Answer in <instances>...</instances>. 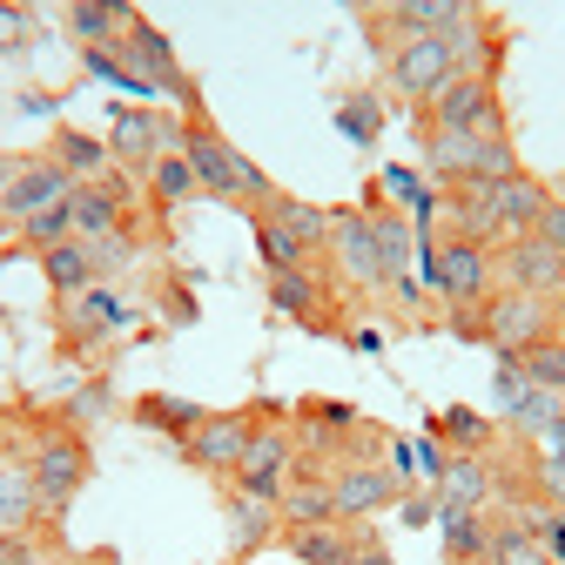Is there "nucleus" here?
Returning a JSON list of instances; mask_svg holds the SVG:
<instances>
[{"mask_svg": "<svg viewBox=\"0 0 565 565\" xmlns=\"http://www.w3.org/2000/svg\"><path fill=\"white\" fill-rule=\"evenodd\" d=\"M121 61H128V75H135V88L141 95H169V102H182V108H195V82L182 75V61H175V47H169V34L162 28H149L135 14V28L121 34V47H115Z\"/></svg>", "mask_w": 565, "mask_h": 565, "instance_id": "f257e3e1", "label": "nucleus"}, {"mask_svg": "<svg viewBox=\"0 0 565 565\" xmlns=\"http://www.w3.org/2000/svg\"><path fill=\"white\" fill-rule=\"evenodd\" d=\"M28 478H34V505H41V519H61L67 505H75V491L88 484V445H82L75 431H47V438L34 445Z\"/></svg>", "mask_w": 565, "mask_h": 565, "instance_id": "f03ea898", "label": "nucleus"}, {"mask_svg": "<svg viewBox=\"0 0 565 565\" xmlns=\"http://www.w3.org/2000/svg\"><path fill=\"white\" fill-rule=\"evenodd\" d=\"M539 337H552V297H525V290H491L484 297V343L499 350V358H519Z\"/></svg>", "mask_w": 565, "mask_h": 565, "instance_id": "7ed1b4c3", "label": "nucleus"}, {"mask_svg": "<svg viewBox=\"0 0 565 565\" xmlns=\"http://www.w3.org/2000/svg\"><path fill=\"white\" fill-rule=\"evenodd\" d=\"M491 276H499V263H491L484 243H465V236H445L438 243V297L451 310H484Z\"/></svg>", "mask_w": 565, "mask_h": 565, "instance_id": "20e7f679", "label": "nucleus"}, {"mask_svg": "<svg viewBox=\"0 0 565 565\" xmlns=\"http://www.w3.org/2000/svg\"><path fill=\"white\" fill-rule=\"evenodd\" d=\"M451 75H458L451 41H397V47H391V88H397L404 102H417V108H431Z\"/></svg>", "mask_w": 565, "mask_h": 565, "instance_id": "39448f33", "label": "nucleus"}, {"mask_svg": "<svg viewBox=\"0 0 565 565\" xmlns=\"http://www.w3.org/2000/svg\"><path fill=\"white\" fill-rule=\"evenodd\" d=\"M175 149H182V162L195 169V189L202 195H216V202H243L236 195V149L209 128L202 115H189L182 128H175Z\"/></svg>", "mask_w": 565, "mask_h": 565, "instance_id": "423d86ee", "label": "nucleus"}, {"mask_svg": "<svg viewBox=\"0 0 565 565\" xmlns=\"http://www.w3.org/2000/svg\"><path fill=\"white\" fill-rule=\"evenodd\" d=\"M290 465H297V445L290 431H256L243 465H236V491L243 499H263V505H282V491H290Z\"/></svg>", "mask_w": 565, "mask_h": 565, "instance_id": "0eeeda50", "label": "nucleus"}, {"mask_svg": "<svg viewBox=\"0 0 565 565\" xmlns=\"http://www.w3.org/2000/svg\"><path fill=\"white\" fill-rule=\"evenodd\" d=\"M330 505H337V519H371V512L397 505V478H391V465H371V458L337 465V478H330Z\"/></svg>", "mask_w": 565, "mask_h": 565, "instance_id": "6e6552de", "label": "nucleus"}, {"mask_svg": "<svg viewBox=\"0 0 565 565\" xmlns=\"http://www.w3.org/2000/svg\"><path fill=\"white\" fill-rule=\"evenodd\" d=\"M330 249H337L343 276L358 282V290H377V282H384V256H377V223H371V209H343V216H330Z\"/></svg>", "mask_w": 565, "mask_h": 565, "instance_id": "1a4fd4ad", "label": "nucleus"}, {"mask_svg": "<svg viewBox=\"0 0 565 565\" xmlns=\"http://www.w3.org/2000/svg\"><path fill=\"white\" fill-rule=\"evenodd\" d=\"M249 438H256V417H243V411H223V417H209V424H202V431H195L182 451H189V465H202V471L236 478V465H243Z\"/></svg>", "mask_w": 565, "mask_h": 565, "instance_id": "9d476101", "label": "nucleus"}, {"mask_svg": "<svg viewBox=\"0 0 565 565\" xmlns=\"http://www.w3.org/2000/svg\"><path fill=\"white\" fill-rule=\"evenodd\" d=\"M499 276H505V290H525V297H558L565 290V256L545 249L539 236H519L499 249Z\"/></svg>", "mask_w": 565, "mask_h": 565, "instance_id": "9b49d317", "label": "nucleus"}, {"mask_svg": "<svg viewBox=\"0 0 565 565\" xmlns=\"http://www.w3.org/2000/svg\"><path fill=\"white\" fill-rule=\"evenodd\" d=\"M377 28H397V41H445L471 21L465 0H391V8L371 14Z\"/></svg>", "mask_w": 565, "mask_h": 565, "instance_id": "f8f14e48", "label": "nucleus"}, {"mask_svg": "<svg viewBox=\"0 0 565 565\" xmlns=\"http://www.w3.org/2000/svg\"><path fill=\"white\" fill-rule=\"evenodd\" d=\"M121 202H128V189H121L115 175H102V182H75V195H67V209H75V243L121 236Z\"/></svg>", "mask_w": 565, "mask_h": 565, "instance_id": "ddd939ff", "label": "nucleus"}, {"mask_svg": "<svg viewBox=\"0 0 565 565\" xmlns=\"http://www.w3.org/2000/svg\"><path fill=\"white\" fill-rule=\"evenodd\" d=\"M75 195V182H67L54 162H28L14 182H8V195H0V216L8 223H28V216H41V209H54V202H67Z\"/></svg>", "mask_w": 565, "mask_h": 565, "instance_id": "4468645a", "label": "nucleus"}, {"mask_svg": "<svg viewBox=\"0 0 565 565\" xmlns=\"http://www.w3.org/2000/svg\"><path fill=\"white\" fill-rule=\"evenodd\" d=\"M545 202H552V189H545L539 175H525V169H519L512 182H499V249L539 230V216H545Z\"/></svg>", "mask_w": 565, "mask_h": 565, "instance_id": "2eb2a0df", "label": "nucleus"}, {"mask_svg": "<svg viewBox=\"0 0 565 565\" xmlns=\"http://www.w3.org/2000/svg\"><path fill=\"white\" fill-rule=\"evenodd\" d=\"M169 135H175L169 121H156V115H135V108H128V115H115V135H108V156H121L128 169H141V175H149V169H156V162L169 156V149H162Z\"/></svg>", "mask_w": 565, "mask_h": 565, "instance_id": "dca6fc26", "label": "nucleus"}, {"mask_svg": "<svg viewBox=\"0 0 565 565\" xmlns=\"http://www.w3.org/2000/svg\"><path fill=\"white\" fill-rule=\"evenodd\" d=\"M67 28L82 34V47H121V34L135 28V8H121V0H75Z\"/></svg>", "mask_w": 565, "mask_h": 565, "instance_id": "f3484780", "label": "nucleus"}, {"mask_svg": "<svg viewBox=\"0 0 565 565\" xmlns=\"http://www.w3.org/2000/svg\"><path fill=\"white\" fill-rule=\"evenodd\" d=\"M54 169L67 182H102L108 175V141L102 135H82V128H61L54 135Z\"/></svg>", "mask_w": 565, "mask_h": 565, "instance_id": "a211bd4d", "label": "nucleus"}, {"mask_svg": "<svg viewBox=\"0 0 565 565\" xmlns=\"http://www.w3.org/2000/svg\"><path fill=\"white\" fill-rule=\"evenodd\" d=\"M128 310L115 303V290H82V297H67V343H95V337H108L115 323H121Z\"/></svg>", "mask_w": 565, "mask_h": 565, "instance_id": "6ab92c4d", "label": "nucleus"}, {"mask_svg": "<svg viewBox=\"0 0 565 565\" xmlns=\"http://www.w3.org/2000/svg\"><path fill=\"white\" fill-rule=\"evenodd\" d=\"M41 269H47V290L67 303V297H82L95 290V263H88V243H54L41 249Z\"/></svg>", "mask_w": 565, "mask_h": 565, "instance_id": "aec40b11", "label": "nucleus"}, {"mask_svg": "<svg viewBox=\"0 0 565 565\" xmlns=\"http://www.w3.org/2000/svg\"><path fill=\"white\" fill-rule=\"evenodd\" d=\"M269 303L282 310V317H297V323H310V330H323L330 317H323V290H317V276L310 269H290V276H269Z\"/></svg>", "mask_w": 565, "mask_h": 565, "instance_id": "412c9836", "label": "nucleus"}, {"mask_svg": "<svg viewBox=\"0 0 565 565\" xmlns=\"http://www.w3.org/2000/svg\"><path fill=\"white\" fill-rule=\"evenodd\" d=\"M438 484H445V491H438V505H471V512H478V505L491 499V465L458 451V458H445Z\"/></svg>", "mask_w": 565, "mask_h": 565, "instance_id": "4be33fe9", "label": "nucleus"}, {"mask_svg": "<svg viewBox=\"0 0 565 565\" xmlns=\"http://www.w3.org/2000/svg\"><path fill=\"white\" fill-rule=\"evenodd\" d=\"M276 505H263V499H230V552H263L269 539H276Z\"/></svg>", "mask_w": 565, "mask_h": 565, "instance_id": "5701e85b", "label": "nucleus"}, {"mask_svg": "<svg viewBox=\"0 0 565 565\" xmlns=\"http://www.w3.org/2000/svg\"><path fill=\"white\" fill-rule=\"evenodd\" d=\"M135 417L149 424V431L182 438V445H189V438L202 431V424H209V411H202V404H189V397H141V404H135Z\"/></svg>", "mask_w": 565, "mask_h": 565, "instance_id": "b1692460", "label": "nucleus"}, {"mask_svg": "<svg viewBox=\"0 0 565 565\" xmlns=\"http://www.w3.org/2000/svg\"><path fill=\"white\" fill-rule=\"evenodd\" d=\"M438 532H445V552L465 565V558H484V539H491V525H484V512H471V505H438Z\"/></svg>", "mask_w": 565, "mask_h": 565, "instance_id": "393cba45", "label": "nucleus"}, {"mask_svg": "<svg viewBox=\"0 0 565 565\" xmlns=\"http://www.w3.org/2000/svg\"><path fill=\"white\" fill-rule=\"evenodd\" d=\"M297 552V565H358V545H350L337 525H303V532H282Z\"/></svg>", "mask_w": 565, "mask_h": 565, "instance_id": "a878e982", "label": "nucleus"}, {"mask_svg": "<svg viewBox=\"0 0 565 565\" xmlns=\"http://www.w3.org/2000/svg\"><path fill=\"white\" fill-rule=\"evenodd\" d=\"M256 256H263V269L269 276H290V269H310V249L282 230L276 216H256Z\"/></svg>", "mask_w": 565, "mask_h": 565, "instance_id": "bb28decb", "label": "nucleus"}, {"mask_svg": "<svg viewBox=\"0 0 565 565\" xmlns=\"http://www.w3.org/2000/svg\"><path fill=\"white\" fill-rule=\"evenodd\" d=\"M484 565H552V558H545L539 532H525L519 519H505V525H491V539H484Z\"/></svg>", "mask_w": 565, "mask_h": 565, "instance_id": "cd10ccee", "label": "nucleus"}, {"mask_svg": "<svg viewBox=\"0 0 565 565\" xmlns=\"http://www.w3.org/2000/svg\"><path fill=\"white\" fill-rule=\"evenodd\" d=\"M519 371H525V384L565 397V337H539V343H525V350H519Z\"/></svg>", "mask_w": 565, "mask_h": 565, "instance_id": "c85d7f7f", "label": "nucleus"}, {"mask_svg": "<svg viewBox=\"0 0 565 565\" xmlns=\"http://www.w3.org/2000/svg\"><path fill=\"white\" fill-rule=\"evenodd\" d=\"M263 216H276V223L290 230L303 249H323V243H330V216H323V209H310V202H297V195H276Z\"/></svg>", "mask_w": 565, "mask_h": 565, "instance_id": "c756f323", "label": "nucleus"}, {"mask_svg": "<svg viewBox=\"0 0 565 565\" xmlns=\"http://www.w3.org/2000/svg\"><path fill=\"white\" fill-rule=\"evenodd\" d=\"M282 525H290V532H303V525H337L330 484H290V491H282Z\"/></svg>", "mask_w": 565, "mask_h": 565, "instance_id": "7c9ffc66", "label": "nucleus"}, {"mask_svg": "<svg viewBox=\"0 0 565 565\" xmlns=\"http://www.w3.org/2000/svg\"><path fill=\"white\" fill-rule=\"evenodd\" d=\"M34 478L28 465H0V532H21V519H34Z\"/></svg>", "mask_w": 565, "mask_h": 565, "instance_id": "2f4dec72", "label": "nucleus"}, {"mask_svg": "<svg viewBox=\"0 0 565 565\" xmlns=\"http://www.w3.org/2000/svg\"><path fill=\"white\" fill-rule=\"evenodd\" d=\"M371 223H377V256H384V282H391V276H404V263H411V223L391 216V209H371Z\"/></svg>", "mask_w": 565, "mask_h": 565, "instance_id": "473e14b6", "label": "nucleus"}, {"mask_svg": "<svg viewBox=\"0 0 565 565\" xmlns=\"http://www.w3.org/2000/svg\"><path fill=\"white\" fill-rule=\"evenodd\" d=\"M149 189H156V202H189V195H202V189H195V169L182 162V149H169V156L149 169Z\"/></svg>", "mask_w": 565, "mask_h": 565, "instance_id": "72a5a7b5", "label": "nucleus"}, {"mask_svg": "<svg viewBox=\"0 0 565 565\" xmlns=\"http://www.w3.org/2000/svg\"><path fill=\"white\" fill-rule=\"evenodd\" d=\"M558 411H565V404H558L552 391H539V384H525V391L512 397V431H525V438H539V431H545V424H552Z\"/></svg>", "mask_w": 565, "mask_h": 565, "instance_id": "f704fd0d", "label": "nucleus"}, {"mask_svg": "<svg viewBox=\"0 0 565 565\" xmlns=\"http://www.w3.org/2000/svg\"><path fill=\"white\" fill-rule=\"evenodd\" d=\"M438 431H445V438H451V445H458L465 458H478V451H484V438H491V424H484L478 411H465V404H451V411L438 417Z\"/></svg>", "mask_w": 565, "mask_h": 565, "instance_id": "c9c22d12", "label": "nucleus"}, {"mask_svg": "<svg viewBox=\"0 0 565 565\" xmlns=\"http://www.w3.org/2000/svg\"><path fill=\"white\" fill-rule=\"evenodd\" d=\"M21 230H28V243H34V249L75 243V209H67V202H54V209H41V216H28Z\"/></svg>", "mask_w": 565, "mask_h": 565, "instance_id": "e433bc0d", "label": "nucleus"}, {"mask_svg": "<svg viewBox=\"0 0 565 565\" xmlns=\"http://www.w3.org/2000/svg\"><path fill=\"white\" fill-rule=\"evenodd\" d=\"M337 128H343L350 141H377V128H384V108H377L371 95H350V102L337 108Z\"/></svg>", "mask_w": 565, "mask_h": 565, "instance_id": "4c0bfd02", "label": "nucleus"}, {"mask_svg": "<svg viewBox=\"0 0 565 565\" xmlns=\"http://www.w3.org/2000/svg\"><path fill=\"white\" fill-rule=\"evenodd\" d=\"M532 478H539V491H545V505L565 512V451H545V458L532 465Z\"/></svg>", "mask_w": 565, "mask_h": 565, "instance_id": "58836bf2", "label": "nucleus"}, {"mask_svg": "<svg viewBox=\"0 0 565 565\" xmlns=\"http://www.w3.org/2000/svg\"><path fill=\"white\" fill-rule=\"evenodd\" d=\"M82 61H88V75H102V82H115V88H135L128 61H121L115 47H82Z\"/></svg>", "mask_w": 565, "mask_h": 565, "instance_id": "ea45409f", "label": "nucleus"}, {"mask_svg": "<svg viewBox=\"0 0 565 565\" xmlns=\"http://www.w3.org/2000/svg\"><path fill=\"white\" fill-rule=\"evenodd\" d=\"M303 424H323V431H350V424H358V411L337 404V397H310V404H303Z\"/></svg>", "mask_w": 565, "mask_h": 565, "instance_id": "a19ab883", "label": "nucleus"}, {"mask_svg": "<svg viewBox=\"0 0 565 565\" xmlns=\"http://www.w3.org/2000/svg\"><path fill=\"white\" fill-rule=\"evenodd\" d=\"M532 236H539L545 249H558V256H565V195H552V202H545V216H539V230H532Z\"/></svg>", "mask_w": 565, "mask_h": 565, "instance_id": "79ce46f5", "label": "nucleus"}, {"mask_svg": "<svg viewBox=\"0 0 565 565\" xmlns=\"http://www.w3.org/2000/svg\"><path fill=\"white\" fill-rule=\"evenodd\" d=\"M135 249H128V236H102V243H88V263H95V276H108V269H121Z\"/></svg>", "mask_w": 565, "mask_h": 565, "instance_id": "37998d69", "label": "nucleus"}, {"mask_svg": "<svg viewBox=\"0 0 565 565\" xmlns=\"http://www.w3.org/2000/svg\"><path fill=\"white\" fill-rule=\"evenodd\" d=\"M397 519L404 525H438V491H411V499H397Z\"/></svg>", "mask_w": 565, "mask_h": 565, "instance_id": "c03bdc74", "label": "nucleus"}, {"mask_svg": "<svg viewBox=\"0 0 565 565\" xmlns=\"http://www.w3.org/2000/svg\"><path fill=\"white\" fill-rule=\"evenodd\" d=\"M539 545H545V558H552V565H565V512H545Z\"/></svg>", "mask_w": 565, "mask_h": 565, "instance_id": "a18cd8bd", "label": "nucleus"}, {"mask_svg": "<svg viewBox=\"0 0 565 565\" xmlns=\"http://www.w3.org/2000/svg\"><path fill=\"white\" fill-rule=\"evenodd\" d=\"M0 565H34V539L28 532H0Z\"/></svg>", "mask_w": 565, "mask_h": 565, "instance_id": "49530a36", "label": "nucleus"}, {"mask_svg": "<svg viewBox=\"0 0 565 565\" xmlns=\"http://www.w3.org/2000/svg\"><path fill=\"white\" fill-rule=\"evenodd\" d=\"M28 41V14L21 8H0V47H21Z\"/></svg>", "mask_w": 565, "mask_h": 565, "instance_id": "de8ad7c7", "label": "nucleus"}, {"mask_svg": "<svg viewBox=\"0 0 565 565\" xmlns=\"http://www.w3.org/2000/svg\"><path fill=\"white\" fill-rule=\"evenodd\" d=\"M169 323H195V303H189V290H182V282H169Z\"/></svg>", "mask_w": 565, "mask_h": 565, "instance_id": "09e8293b", "label": "nucleus"}, {"mask_svg": "<svg viewBox=\"0 0 565 565\" xmlns=\"http://www.w3.org/2000/svg\"><path fill=\"white\" fill-rule=\"evenodd\" d=\"M391 297H397V303L411 310V303H417V282H411V276H391Z\"/></svg>", "mask_w": 565, "mask_h": 565, "instance_id": "8fccbe9b", "label": "nucleus"}, {"mask_svg": "<svg viewBox=\"0 0 565 565\" xmlns=\"http://www.w3.org/2000/svg\"><path fill=\"white\" fill-rule=\"evenodd\" d=\"M545 451H565V411H558V417L545 424Z\"/></svg>", "mask_w": 565, "mask_h": 565, "instance_id": "3c124183", "label": "nucleus"}, {"mask_svg": "<svg viewBox=\"0 0 565 565\" xmlns=\"http://www.w3.org/2000/svg\"><path fill=\"white\" fill-rule=\"evenodd\" d=\"M552 337H565V290L552 297Z\"/></svg>", "mask_w": 565, "mask_h": 565, "instance_id": "603ef678", "label": "nucleus"}, {"mask_svg": "<svg viewBox=\"0 0 565 565\" xmlns=\"http://www.w3.org/2000/svg\"><path fill=\"white\" fill-rule=\"evenodd\" d=\"M358 565H391V552H377V545H371V552H364Z\"/></svg>", "mask_w": 565, "mask_h": 565, "instance_id": "864d4df0", "label": "nucleus"}, {"mask_svg": "<svg viewBox=\"0 0 565 565\" xmlns=\"http://www.w3.org/2000/svg\"><path fill=\"white\" fill-rule=\"evenodd\" d=\"M8 182H14V169H8V156H0V195H8Z\"/></svg>", "mask_w": 565, "mask_h": 565, "instance_id": "5fc2aeb1", "label": "nucleus"}]
</instances>
